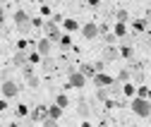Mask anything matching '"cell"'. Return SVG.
<instances>
[{"instance_id": "cell-21", "label": "cell", "mask_w": 151, "mask_h": 127, "mask_svg": "<svg viewBox=\"0 0 151 127\" xmlns=\"http://www.w3.org/2000/svg\"><path fill=\"white\" fill-rule=\"evenodd\" d=\"M129 77H132V75H129V70H122L120 75H118V82H125V84H127V82H129Z\"/></svg>"}, {"instance_id": "cell-16", "label": "cell", "mask_w": 151, "mask_h": 127, "mask_svg": "<svg viewBox=\"0 0 151 127\" xmlns=\"http://www.w3.org/2000/svg\"><path fill=\"white\" fill-rule=\"evenodd\" d=\"M149 96H151V91H149L146 86H139V89H137V98H146V101H149Z\"/></svg>"}, {"instance_id": "cell-1", "label": "cell", "mask_w": 151, "mask_h": 127, "mask_svg": "<svg viewBox=\"0 0 151 127\" xmlns=\"http://www.w3.org/2000/svg\"><path fill=\"white\" fill-rule=\"evenodd\" d=\"M129 105H132V113L139 115V118H149L151 115V103L146 98H132Z\"/></svg>"}, {"instance_id": "cell-10", "label": "cell", "mask_w": 151, "mask_h": 127, "mask_svg": "<svg viewBox=\"0 0 151 127\" xmlns=\"http://www.w3.org/2000/svg\"><path fill=\"white\" fill-rule=\"evenodd\" d=\"M79 72H82L84 77H96V72H99V70H96V65H91V62H84V65L79 67Z\"/></svg>"}, {"instance_id": "cell-20", "label": "cell", "mask_w": 151, "mask_h": 127, "mask_svg": "<svg viewBox=\"0 0 151 127\" xmlns=\"http://www.w3.org/2000/svg\"><path fill=\"white\" fill-rule=\"evenodd\" d=\"M55 103H58V105H60V108H65V105H67V103H70V98H67V96H65V94H58V98H55Z\"/></svg>"}, {"instance_id": "cell-3", "label": "cell", "mask_w": 151, "mask_h": 127, "mask_svg": "<svg viewBox=\"0 0 151 127\" xmlns=\"http://www.w3.org/2000/svg\"><path fill=\"white\" fill-rule=\"evenodd\" d=\"M17 94H19V86H17L12 79L3 82V98H14Z\"/></svg>"}, {"instance_id": "cell-9", "label": "cell", "mask_w": 151, "mask_h": 127, "mask_svg": "<svg viewBox=\"0 0 151 127\" xmlns=\"http://www.w3.org/2000/svg\"><path fill=\"white\" fill-rule=\"evenodd\" d=\"M118 55H120V50H118V48H113V46H108V48L103 50V62H113V60H118Z\"/></svg>"}, {"instance_id": "cell-31", "label": "cell", "mask_w": 151, "mask_h": 127, "mask_svg": "<svg viewBox=\"0 0 151 127\" xmlns=\"http://www.w3.org/2000/svg\"><path fill=\"white\" fill-rule=\"evenodd\" d=\"M86 3H89V5H91V7H96V5H99V3H101V0H86Z\"/></svg>"}, {"instance_id": "cell-19", "label": "cell", "mask_w": 151, "mask_h": 127, "mask_svg": "<svg viewBox=\"0 0 151 127\" xmlns=\"http://www.w3.org/2000/svg\"><path fill=\"white\" fill-rule=\"evenodd\" d=\"M65 29H67V31H77V29H79V24L74 22V19H65Z\"/></svg>"}, {"instance_id": "cell-30", "label": "cell", "mask_w": 151, "mask_h": 127, "mask_svg": "<svg viewBox=\"0 0 151 127\" xmlns=\"http://www.w3.org/2000/svg\"><path fill=\"white\" fill-rule=\"evenodd\" d=\"M43 127H58V122H55V120H53V118H48V120H46V122H43Z\"/></svg>"}, {"instance_id": "cell-27", "label": "cell", "mask_w": 151, "mask_h": 127, "mask_svg": "<svg viewBox=\"0 0 151 127\" xmlns=\"http://www.w3.org/2000/svg\"><path fill=\"white\" fill-rule=\"evenodd\" d=\"M79 113H82V115H89V108H86V103H84V101L79 103Z\"/></svg>"}, {"instance_id": "cell-22", "label": "cell", "mask_w": 151, "mask_h": 127, "mask_svg": "<svg viewBox=\"0 0 151 127\" xmlns=\"http://www.w3.org/2000/svg\"><path fill=\"white\" fill-rule=\"evenodd\" d=\"M120 55L129 60V58H132V48H129V46H122V50H120Z\"/></svg>"}, {"instance_id": "cell-29", "label": "cell", "mask_w": 151, "mask_h": 127, "mask_svg": "<svg viewBox=\"0 0 151 127\" xmlns=\"http://www.w3.org/2000/svg\"><path fill=\"white\" fill-rule=\"evenodd\" d=\"M99 98H101V101H106V98H108V91H106V86H103V89H99Z\"/></svg>"}, {"instance_id": "cell-23", "label": "cell", "mask_w": 151, "mask_h": 127, "mask_svg": "<svg viewBox=\"0 0 151 127\" xmlns=\"http://www.w3.org/2000/svg\"><path fill=\"white\" fill-rule=\"evenodd\" d=\"M27 82H29V86H39V77H34V75H27Z\"/></svg>"}, {"instance_id": "cell-7", "label": "cell", "mask_w": 151, "mask_h": 127, "mask_svg": "<svg viewBox=\"0 0 151 127\" xmlns=\"http://www.w3.org/2000/svg\"><path fill=\"white\" fill-rule=\"evenodd\" d=\"M50 43H53L50 39H41L39 43H36V50H39L43 58H48V55H50Z\"/></svg>"}, {"instance_id": "cell-24", "label": "cell", "mask_w": 151, "mask_h": 127, "mask_svg": "<svg viewBox=\"0 0 151 127\" xmlns=\"http://www.w3.org/2000/svg\"><path fill=\"white\" fill-rule=\"evenodd\" d=\"M43 70H53V60H50V55L43 58Z\"/></svg>"}, {"instance_id": "cell-2", "label": "cell", "mask_w": 151, "mask_h": 127, "mask_svg": "<svg viewBox=\"0 0 151 127\" xmlns=\"http://www.w3.org/2000/svg\"><path fill=\"white\" fill-rule=\"evenodd\" d=\"M31 24H34V19H31L24 10H17V12H14V27L19 29L22 34H27V31L31 29Z\"/></svg>"}, {"instance_id": "cell-28", "label": "cell", "mask_w": 151, "mask_h": 127, "mask_svg": "<svg viewBox=\"0 0 151 127\" xmlns=\"http://www.w3.org/2000/svg\"><path fill=\"white\" fill-rule=\"evenodd\" d=\"M60 43H63V48H67V46L72 43V39H70V36H63V39H60Z\"/></svg>"}, {"instance_id": "cell-5", "label": "cell", "mask_w": 151, "mask_h": 127, "mask_svg": "<svg viewBox=\"0 0 151 127\" xmlns=\"http://www.w3.org/2000/svg\"><path fill=\"white\" fill-rule=\"evenodd\" d=\"M99 31H101V27H96V24H93V22H89V24H84L82 27V34H84V39H96V36H99Z\"/></svg>"}, {"instance_id": "cell-4", "label": "cell", "mask_w": 151, "mask_h": 127, "mask_svg": "<svg viewBox=\"0 0 151 127\" xmlns=\"http://www.w3.org/2000/svg\"><path fill=\"white\" fill-rule=\"evenodd\" d=\"M67 84H70V86H74V89H82V86L86 84V77L82 75V72H70V79H67Z\"/></svg>"}, {"instance_id": "cell-8", "label": "cell", "mask_w": 151, "mask_h": 127, "mask_svg": "<svg viewBox=\"0 0 151 127\" xmlns=\"http://www.w3.org/2000/svg\"><path fill=\"white\" fill-rule=\"evenodd\" d=\"M12 62H14V67H27L29 55H27L24 50H17V53H14V58H12Z\"/></svg>"}, {"instance_id": "cell-14", "label": "cell", "mask_w": 151, "mask_h": 127, "mask_svg": "<svg viewBox=\"0 0 151 127\" xmlns=\"http://www.w3.org/2000/svg\"><path fill=\"white\" fill-rule=\"evenodd\" d=\"M115 17H118V22H120V24H127V22H129V12H127V10H118Z\"/></svg>"}, {"instance_id": "cell-11", "label": "cell", "mask_w": 151, "mask_h": 127, "mask_svg": "<svg viewBox=\"0 0 151 127\" xmlns=\"http://www.w3.org/2000/svg\"><path fill=\"white\" fill-rule=\"evenodd\" d=\"M31 120H48V108H34V113H31Z\"/></svg>"}, {"instance_id": "cell-25", "label": "cell", "mask_w": 151, "mask_h": 127, "mask_svg": "<svg viewBox=\"0 0 151 127\" xmlns=\"http://www.w3.org/2000/svg\"><path fill=\"white\" fill-rule=\"evenodd\" d=\"M120 84H122V82H113V84H110V91L118 94V91H120Z\"/></svg>"}, {"instance_id": "cell-15", "label": "cell", "mask_w": 151, "mask_h": 127, "mask_svg": "<svg viewBox=\"0 0 151 127\" xmlns=\"http://www.w3.org/2000/svg\"><path fill=\"white\" fill-rule=\"evenodd\" d=\"M113 34H115V36H120V39H125V36H127V27L125 24H115V31H113Z\"/></svg>"}, {"instance_id": "cell-18", "label": "cell", "mask_w": 151, "mask_h": 127, "mask_svg": "<svg viewBox=\"0 0 151 127\" xmlns=\"http://www.w3.org/2000/svg\"><path fill=\"white\" fill-rule=\"evenodd\" d=\"M122 91H125V96H137V89H134V86H132L129 82H127V84L122 86Z\"/></svg>"}, {"instance_id": "cell-13", "label": "cell", "mask_w": 151, "mask_h": 127, "mask_svg": "<svg viewBox=\"0 0 151 127\" xmlns=\"http://www.w3.org/2000/svg\"><path fill=\"white\" fill-rule=\"evenodd\" d=\"M60 115H63V108H60L58 103H53V105L48 108V118H53V120H58Z\"/></svg>"}, {"instance_id": "cell-17", "label": "cell", "mask_w": 151, "mask_h": 127, "mask_svg": "<svg viewBox=\"0 0 151 127\" xmlns=\"http://www.w3.org/2000/svg\"><path fill=\"white\" fill-rule=\"evenodd\" d=\"M41 58H43V55H41L39 50H31V53H29V62H31V65H36V62L41 60Z\"/></svg>"}, {"instance_id": "cell-26", "label": "cell", "mask_w": 151, "mask_h": 127, "mask_svg": "<svg viewBox=\"0 0 151 127\" xmlns=\"http://www.w3.org/2000/svg\"><path fill=\"white\" fill-rule=\"evenodd\" d=\"M27 113H29L27 105H17V115H24V118H27Z\"/></svg>"}, {"instance_id": "cell-12", "label": "cell", "mask_w": 151, "mask_h": 127, "mask_svg": "<svg viewBox=\"0 0 151 127\" xmlns=\"http://www.w3.org/2000/svg\"><path fill=\"white\" fill-rule=\"evenodd\" d=\"M93 79H96V84H99V89H103V86H110V84H113V79H110L108 75H103V72H99V75L93 77Z\"/></svg>"}, {"instance_id": "cell-32", "label": "cell", "mask_w": 151, "mask_h": 127, "mask_svg": "<svg viewBox=\"0 0 151 127\" xmlns=\"http://www.w3.org/2000/svg\"><path fill=\"white\" fill-rule=\"evenodd\" d=\"M10 127H19V125H10Z\"/></svg>"}, {"instance_id": "cell-6", "label": "cell", "mask_w": 151, "mask_h": 127, "mask_svg": "<svg viewBox=\"0 0 151 127\" xmlns=\"http://www.w3.org/2000/svg\"><path fill=\"white\" fill-rule=\"evenodd\" d=\"M46 34H48L50 41H60L63 39V34H60L58 27H55V22H46Z\"/></svg>"}]
</instances>
